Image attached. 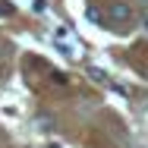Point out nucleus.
Returning <instances> with one entry per match:
<instances>
[{
    "label": "nucleus",
    "mask_w": 148,
    "mask_h": 148,
    "mask_svg": "<svg viewBox=\"0 0 148 148\" xmlns=\"http://www.w3.org/2000/svg\"><path fill=\"white\" fill-rule=\"evenodd\" d=\"M51 85L63 88V85H66V76H63V73H54V76H51Z\"/></svg>",
    "instance_id": "obj_2"
},
{
    "label": "nucleus",
    "mask_w": 148,
    "mask_h": 148,
    "mask_svg": "<svg viewBox=\"0 0 148 148\" xmlns=\"http://www.w3.org/2000/svg\"><path fill=\"white\" fill-rule=\"evenodd\" d=\"M44 6H47V3H44V0H35V3H32V10H35V13H41V10H44Z\"/></svg>",
    "instance_id": "obj_3"
},
{
    "label": "nucleus",
    "mask_w": 148,
    "mask_h": 148,
    "mask_svg": "<svg viewBox=\"0 0 148 148\" xmlns=\"http://www.w3.org/2000/svg\"><path fill=\"white\" fill-rule=\"evenodd\" d=\"M145 25H148V13H145Z\"/></svg>",
    "instance_id": "obj_4"
},
{
    "label": "nucleus",
    "mask_w": 148,
    "mask_h": 148,
    "mask_svg": "<svg viewBox=\"0 0 148 148\" xmlns=\"http://www.w3.org/2000/svg\"><path fill=\"white\" fill-rule=\"evenodd\" d=\"M51 148H60V145H51Z\"/></svg>",
    "instance_id": "obj_5"
},
{
    "label": "nucleus",
    "mask_w": 148,
    "mask_h": 148,
    "mask_svg": "<svg viewBox=\"0 0 148 148\" xmlns=\"http://www.w3.org/2000/svg\"><path fill=\"white\" fill-rule=\"evenodd\" d=\"M110 19H114V22H129V19H132V10H129L126 3H114V6H110Z\"/></svg>",
    "instance_id": "obj_1"
}]
</instances>
